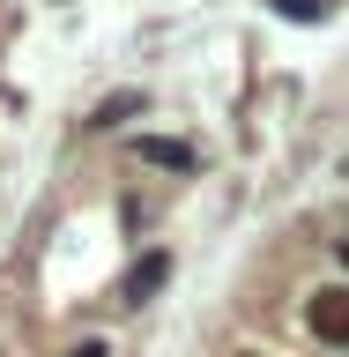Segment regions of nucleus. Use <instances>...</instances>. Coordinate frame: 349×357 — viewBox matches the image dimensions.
<instances>
[{"label": "nucleus", "mask_w": 349, "mask_h": 357, "mask_svg": "<svg viewBox=\"0 0 349 357\" xmlns=\"http://www.w3.org/2000/svg\"><path fill=\"white\" fill-rule=\"evenodd\" d=\"M305 335L320 342V350H349V290L327 283L305 298Z\"/></svg>", "instance_id": "nucleus-1"}, {"label": "nucleus", "mask_w": 349, "mask_h": 357, "mask_svg": "<svg viewBox=\"0 0 349 357\" xmlns=\"http://www.w3.org/2000/svg\"><path fill=\"white\" fill-rule=\"evenodd\" d=\"M134 156H141V164H164V172H194V149H186V142H171V134H141V142H134Z\"/></svg>", "instance_id": "nucleus-2"}, {"label": "nucleus", "mask_w": 349, "mask_h": 357, "mask_svg": "<svg viewBox=\"0 0 349 357\" xmlns=\"http://www.w3.org/2000/svg\"><path fill=\"white\" fill-rule=\"evenodd\" d=\"M164 275H171V253H141V261H134V275H127V305H149Z\"/></svg>", "instance_id": "nucleus-3"}, {"label": "nucleus", "mask_w": 349, "mask_h": 357, "mask_svg": "<svg viewBox=\"0 0 349 357\" xmlns=\"http://www.w3.org/2000/svg\"><path fill=\"white\" fill-rule=\"evenodd\" d=\"M67 357H111V342H104V335H82V342H75Z\"/></svg>", "instance_id": "nucleus-4"}, {"label": "nucleus", "mask_w": 349, "mask_h": 357, "mask_svg": "<svg viewBox=\"0 0 349 357\" xmlns=\"http://www.w3.org/2000/svg\"><path fill=\"white\" fill-rule=\"evenodd\" d=\"M334 261H342V275H349V238H342V245H334Z\"/></svg>", "instance_id": "nucleus-5"}, {"label": "nucleus", "mask_w": 349, "mask_h": 357, "mask_svg": "<svg viewBox=\"0 0 349 357\" xmlns=\"http://www.w3.org/2000/svg\"><path fill=\"white\" fill-rule=\"evenodd\" d=\"M238 357H253V350H238Z\"/></svg>", "instance_id": "nucleus-6"}]
</instances>
